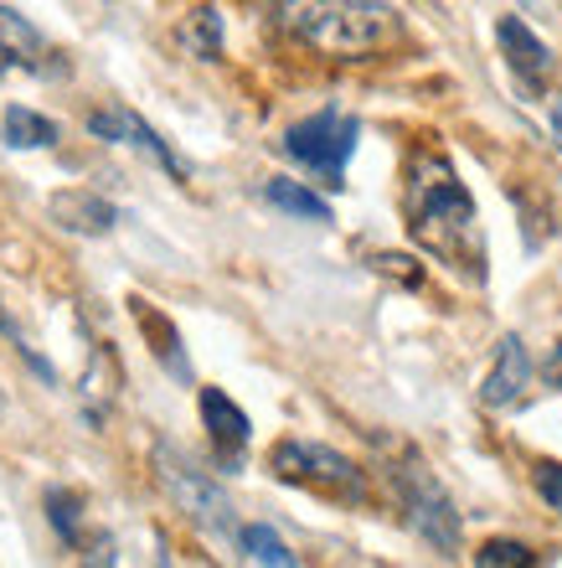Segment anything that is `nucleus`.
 Returning <instances> with one entry per match:
<instances>
[{
    "instance_id": "f257e3e1",
    "label": "nucleus",
    "mask_w": 562,
    "mask_h": 568,
    "mask_svg": "<svg viewBox=\"0 0 562 568\" xmlns=\"http://www.w3.org/2000/svg\"><path fill=\"white\" fill-rule=\"evenodd\" d=\"M408 239L464 280H486V227L449 155L429 150L408 171Z\"/></svg>"
},
{
    "instance_id": "f03ea898",
    "label": "nucleus",
    "mask_w": 562,
    "mask_h": 568,
    "mask_svg": "<svg viewBox=\"0 0 562 568\" xmlns=\"http://www.w3.org/2000/svg\"><path fill=\"white\" fill-rule=\"evenodd\" d=\"M279 27L320 58H371L402 42V16L387 0H284Z\"/></svg>"
},
{
    "instance_id": "7ed1b4c3",
    "label": "nucleus",
    "mask_w": 562,
    "mask_h": 568,
    "mask_svg": "<svg viewBox=\"0 0 562 568\" xmlns=\"http://www.w3.org/2000/svg\"><path fill=\"white\" fill-rule=\"evenodd\" d=\"M268 470L284 486H305V491L326 496V501H346V507L367 501V470L346 460L340 449L315 445V439H279L268 449Z\"/></svg>"
},
{
    "instance_id": "20e7f679",
    "label": "nucleus",
    "mask_w": 562,
    "mask_h": 568,
    "mask_svg": "<svg viewBox=\"0 0 562 568\" xmlns=\"http://www.w3.org/2000/svg\"><path fill=\"white\" fill-rule=\"evenodd\" d=\"M155 480H161L165 496H171L196 527H207L212 538L237 532L233 496H227L223 480H212V470H202L192 455H181V449H171V445H155Z\"/></svg>"
},
{
    "instance_id": "39448f33",
    "label": "nucleus",
    "mask_w": 562,
    "mask_h": 568,
    "mask_svg": "<svg viewBox=\"0 0 562 568\" xmlns=\"http://www.w3.org/2000/svg\"><path fill=\"white\" fill-rule=\"evenodd\" d=\"M392 491H398L402 511H408V527L429 542L433 554L454 558L459 554V511L449 501V491L433 480V470L423 460H402L392 470Z\"/></svg>"
},
{
    "instance_id": "423d86ee",
    "label": "nucleus",
    "mask_w": 562,
    "mask_h": 568,
    "mask_svg": "<svg viewBox=\"0 0 562 568\" xmlns=\"http://www.w3.org/2000/svg\"><path fill=\"white\" fill-rule=\"evenodd\" d=\"M356 135H361V124H356L351 114H340V109H320V114L299 120L295 130L284 135V150H289L305 171H315L326 186H340L346 161H351V150H356Z\"/></svg>"
},
{
    "instance_id": "0eeeda50",
    "label": "nucleus",
    "mask_w": 562,
    "mask_h": 568,
    "mask_svg": "<svg viewBox=\"0 0 562 568\" xmlns=\"http://www.w3.org/2000/svg\"><path fill=\"white\" fill-rule=\"evenodd\" d=\"M89 135L109 140V145H134V150H140V155H145V161H155V165H161V171H171V176H176V181H186V176H192V165L181 161L176 150L165 145V140L155 135V130H150V124L140 120V114H134V109H124V104L93 109V114H89Z\"/></svg>"
},
{
    "instance_id": "6e6552de",
    "label": "nucleus",
    "mask_w": 562,
    "mask_h": 568,
    "mask_svg": "<svg viewBox=\"0 0 562 568\" xmlns=\"http://www.w3.org/2000/svg\"><path fill=\"white\" fill-rule=\"evenodd\" d=\"M495 42H501V58H505V68H511V78L521 83V93L548 89L552 52H548V42L521 21V16H501V21H495Z\"/></svg>"
},
{
    "instance_id": "1a4fd4ad",
    "label": "nucleus",
    "mask_w": 562,
    "mask_h": 568,
    "mask_svg": "<svg viewBox=\"0 0 562 568\" xmlns=\"http://www.w3.org/2000/svg\"><path fill=\"white\" fill-rule=\"evenodd\" d=\"M47 217L62 227V233H78V239H104L114 233L119 207L109 196L89 192V186H62V192L47 196Z\"/></svg>"
},
{
    "instance_id": "9d476101",
    "label": "nucleus",
    "mask_w": 562,
    "mask_h": 568,
    "mask_svg": "<svg viewBox=\"0 0 562 568\" xmlns=\"http://www.w3.org/2000/svg\"><path fill=\"white\" fill-rule=\"evenodd\" d=\"M196 404H202V424H207V434H212V449L223 455V465H237L243 449H248V439H253L248 414H243L223 388H202Z\"/></svg>"
},
{
    "instance_id": "9b49d317",
    "label": "nucleus",
    "mask_w": 562,
    "mask_h": 568,
    "mask_svg": "<svg viewBox=\"0 0 562 568\" xmlns=\"http://www.w3.org/2000/svg\"><path fill=\"white\" fill-rule=\"evenodd\" d=\"M527 383H532V357H527V346H521V336H501L495 367H490V377L480 383V404H486V408L521 404Z\"/></svg>"
},
{
    "instance_id": "f8f14e48",
    "label": "nucleus",
    "mask_w": 562,
    "mask_h": 568,
    "mask_svg": "<svg viewBox=\"0 0 562 568\" xmlns=\"http://www.w3.org/2000/svg\"><path fill=\"white\" fill-rule=\"evenodd\" d=\"M130 315H134V326H140V336L150 342V352H155V362H161L165 373L176 377V383H192V357H186L181 331L171 326V315H161L150 300H140V295L130 300Z\"/></svg>"
},
{
    "instance_id": "ddd939ff",
    "label": "nucleus",
    "mask_w": 562,
    "mask_h": 568,
    "mask_svg": "<svg viewBox=\"0 0 562 568\" xmlns=\"http://www.w3.org/2000/svg\"><path fill=\"white\" fill-rule=\"evenodd\" d=\"M0 52H6L11 68H27V73H37V78H47V68H58V62H52L58 58L52 42H47L21 11H11V6H0Z\"/></svg>"
},
{
    "instance_id": "4468645a",
    "label": "nucleus",
    "mask_w": 562,
    "mask_h": 568,
    "mask_svg": "<svg viewBox=\"0 0 562 568\" xmlns=\"http://www.w3.org/2000/svg\"><path fill=\"white\" fill-rule=\"evenodd\" d=\"M268 207L289 212V217H299V223H330V202L326 196H315L305 181H289V176H274L264 186Z\"/></svg>"
},
{
    "instance_id": "2eb2a0df",
    "label": "nucleus",
    "mask_w": 562,
    "mask_h": 568,
    "mask_svg": "<svg viewBox=\"0 0 562 568\" xmlns=\"http://www.w3.org/2000/svg\"><path fill=\"white\" fill-rule=\"evenodd\" d=\"M0 135H6L11 150H42V145H58V124L27 104H11L0 114Z\"/></svg>"
},
{
    "instance_id": "dca6fc26",
    "label": "nucleus",
    "mask_w": 562,
    "mask_h": 568,
    "mask_svg": "<svg viewBox=\"0 0 562 568\" xmlns=\"http://www.w3.org/2000/svg\"><path fill=\"white\" fill-rule=\"evenodd\" d=\"M42 511L47 523H52V532H58V542H68V548H83V496L68 491V486H47L42 491Z\"/></svg>"
},
{
    "instance_id": "f3484780",
    "label": "nucleus",
    "mask_w": 562,
    "mask_h": 568,
    "mask_svg": "<svg viewBox=\"0 0 562 568\" xmlns=\"http://www.w3.org/2000/svg\"><path fill=\"white\" fill-rule=\"evenodd\" d=\"M176 42L192 52V58H202V62H212L217 52H223V16L212 11H192L186 21L176 27Z\"/></svg>"
},
{
    "instance_id": "a211bd4d",
    "label": "nucleus",
    "mask_w": 562,
    "mask_h": 568,
    "mask_svg": "<svg viewBox=\"0 0 562 568\" xmlns=\"http://www.w3.org/2000/svg\"><path fill=\"white\" fill-rule=\"evenodd\" d=\"M237 548H243V558H248V564H274V568H295L299 564V558L284 548L279 532H274V527H264V523L237 527Z\"/></svg>"
},
{
    "instance_id": "6ab92c4d",
    "label": "nucleus",
    "mask_w": 562,
    "mask_h": 568,
    "mask_svg": "<svg viewBox=\"0 0 562 568\" xmlns=\"http://www.w3.org/2000/svg\"><path fill=\"white\" fill-rule=\"evenodd\" d=\"M474 564L480 568H532L537 554L527 548V542H511V538H490L480 554H474Z\"/></svg>"
},
{
    "instance_id": "aec40b11",
    "label": "nucleus",
    "mask_w": 562,
    "mask_h": 568,
    "mask_svg": "<svg viewBox=\"0 0 562 568\" xmlns=\"http://www.w3.org/2000/svg\"><path fill=\"white\" fill-rule=\"evenodd\" d=\"M371 270L387 274V280H398L402 290H418V284H423V270H418L413 258H402V254H377L371 258Z\"/></svg>"
},
{
    "instance_id": "412c9836",
    "label": "nucleus",
    "mask_w": 562,
    "mask_h": 568,
    "mask_svg": "<svg viewBox=\"0 0 562 568\" xmlns=\"http://www.w3.org/2000/svg\"><path fill=\"white\" fill-rule=\"evenodd\" d=\"M537 496L548 501L552 511H562V465L558 460H537Z\"/></svg>"
},
{
    "instance_id": "4be33fe9",
    "label": "nucleus",
    "mask_w": 562,
    "mask_h": 568,
    "mask_svg": "<svg viewBox=\"0 0 562 568\" xmlns=\"http://www.w3.org/2000/svg\"><path fill=\"white\" fill-rule=\"evenodd\" d=\"M542 383H548L552 393H562V342L548 352V362H542Z\"/></svg>"
},
{
    "instance_id": "5701e85b",
    "label": "nucleus",
    "mask_w": 562,
    "mask_h": 568,
    "mask_svg": "<svg viewBox=\"0 0 562 568\" xmlns=\"http://www.w3.org/2000/svg\"><path fill=\"white\" fill-rule=\"evenodd\" d=\"M6 68H11V62H6V52H0V73H6Z\"/></svg>"
}]
</instances>
